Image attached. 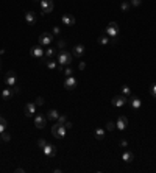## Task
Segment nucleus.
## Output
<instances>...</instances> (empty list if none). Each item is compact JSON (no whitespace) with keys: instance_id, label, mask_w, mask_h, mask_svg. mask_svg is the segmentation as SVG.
Returning <instances> with one entry per match:
<instances>
[{"instance_id":"19","label":"nucleus","mask_w":156,"mask_h":173,"mask_svg":"<svg viewBox=\"0 0 156 173\" xmlns=\"http://www.w3.org/2000/svg\"><path fill=\"white\" fill-rule=\"evenodd\" d=\"M84 55V45L83 44H78L73 47V56H83Z\"/></svg>"},{"instance_id":"42","label":"nucleus","mask_w":156,"mask_h":173,"mask_svg":"<svg viewBox=\"0 0 156 173\" xmlns=\"http://www.w3.org/2000/svg\"><path fill=\"white\" fill-rule=\"evenodd\" d=\"M0 69H2V61H0Z\"/></svg>"},{"instance_id":"23","label":"nucleus","mask_w":156,"mask_h":173,"mask_svg":"<svg viewBox=\"0 0 156 173\" xmlns=\"http://www.w3.org/2000/svg\"><path fill=\"white\" fill-rule=\"evenodd\" d=\"M55 53H56V48H53V47L45 48V58H53Z\"/></svg>"},{"instance_id":"2","label":"nucleus","mask_w":156,"mask_h":173,"mask_svg":"<svg viewBox=\"0 0 156 173\" xmlns=\"http://www.w3.org/2000/svg\"><path fill=\"white\" fill-rule=\"evenodd\" d=\"M51 134H53V137L56 139H62V137H66V126L64 125H59L58 122L51 126Z\"/></svg>"},{"instance_id":"30","label":"nucleus","mask_w":156,"mask_h":173,"mask_svg":"<svg viewBox=\"0 0 156 173\" xmlns=\"http://www.w3.org/2000/svg\"><path fill=\"white\" fill-rule=\"evenodd\" d=\"M51 34H53V36H59V34H61V28H59V26H53V31H51Z\"/></svg>"},{"instance_id":"16","label":"nucleus","mask_w":156,"mask_h":173,"mask_svg":"<svg viewBox=\"0 0 156 173\" xmlns=\"http://www.w3.org/2000/svg\"><path fill=\"white\" fill-rule=\"evenodd\" d=\"M14 94H16V92H14V89H12V87H6V89L2 90V98L3 100H9Z\"/></svg>"},{"instance_id":"8","label":"nucleus","mask_w":156,"mask_h":173,"mask_svg":"<svg viewBox=\"0 0 156 173\" xmlns=\"http://www.w3.org/2000/svg\"><path fill=\"white\" fill-rule=\"evenodd\" d=\"M53 42V34L51 33H42L39 36V45H50Z\"/></svg>"},{"instance_id":"35","label":"nucleus","mask_w":156,"mask_h":173,"mask_svg":"<svg viewBox=\"0 0 156 173\" xmlns=\"http://www.w3.org/2000/svg\"><path fill=\"white\" fill-rule=\"evenodd\" d=\"M78 69H80V70H84V69H86V62H83V61H81L80 64H78Z\"/></svg>"},{"instance_id":"13","label":"nucleus","mask_w":156,"mask_h":173,"mask_svg":"<svg viewBox=\"0 0 156 173\" xmlns=\"http://www.w3.org/2000/svg\"><path fill=\"white\" fill-rule=\"evenodd\" d=\"M42 151H44V154H45V156H55V154H56V147H55V145L47 143L45 147L42 148Z\"/></svg>"},{"instance_id":"10","label":"nucleus","mask_w":156,"mask_h":173,"mask_svg":"<svg viewBox=\"0 0 156 173\" xmlns=\"http://www.w3.org/2000/svg\"><path fill=\"white\" fill-rule=\"evenodd\" d=\"M45 125H47V115L37 114V115L34 117V126H36V128H39V129H42Z\"/></svg>"},{"instance_id":"14","label":"nucleus","mask_w":156,"mask_h":173,"mask_svg":"<svg viewBox=\"0 0 156 173\" xmlns=\"http://www.w3.org/2000/svg\"><path fill=\"white\" fill-rule=\"evenodd\" d=\"M61 20H62V23H64V25H67V26L75 25V17H73L72 14H64V16L61 17Z\"/></svg>"},{"instance_id":"25","label":"nucleus","mask_w":156,"mask_h":173,"mask_svg":"<svg viewBox=\"0 0 156 173\" xmlns=\"http://www.w3.org/2000/svg\"><path fill=\"white\" fill-rule=\"evenodd\" d=\"M122 94H123V95H126V97H129V95H131V89H129L126 84H125V86H122Z\"/></svg>"},{"instance_id":"11","label":"nucleus","mask_w":156,"mask_h":173,"mask_svg":"<svg viewBox=\"0 0 156 173\" xmlns=\"http://www.w3.org/2000/svg\"><path fill=\"white\" fill-rule=\"evenodd\" d=\"M126 126H128V118L125 115H120L115 122V128L119 131H123V129H126Z\"/></svg>"},{"instance_id":"15","label":"nucleus","mask_w":156,"mask_h":173,"mask_svg":"<svg viewBox=\"0 0 156 173\" xmlns=\"http://www.w3.org/2000/svg\"><path fill=\"white\" fill-rule=\"evenodd\" d=\"M25 20H27L28 25H34L36 23V14L33 11H27L25 12Z\"/></svg>"},{"instance_id":"4","label":"nucleus","mask_w":156,"mask_h":173,"mask_svg":"<svg viewBox=\"0 0 156 173\" xmlns=\"http://www.w3.org/2000/svg\"><path fill=\"white\" fill-rule=\"evenodd\" d=\"M53 8H55L53 0H41V9H42L41 14H48V12L53 11Z\"/></svg>"},{"instance_id":"20","label":"nucleus","mask_w":156,"mask_h":173,"mask_svg":"<svg viewBox=\"0 0 156 173\" xmlns=\"http://www.w3.org/2000/svg\"><path fill=\"white\" fill-rule=\"evenodd\" d=\"M109 41H111V37H109L108 34H101V36L97 39V42H98L100 45H108V44H109Z\"/></svg>"},{"instance_id":"41","label":"nucleus","mask_w":156,"mask_h":173,"mask_svg":"<svg viewBox=\"0 0 156 173\" xmlns=\"http://www.w3.org/2000/svg\"><path fill=\"white\" fill-rule=\"evenodd\" d=\"M16 171H17V173H23V171H25V170H23V168H20V167H19V168H16Z\"/></svg>"},{"instance_id":"40","label":"nucleus","mask_w":156,"mask_h":173,"mask_svg":"<svg viewBox=\"0 0 156 173\" xmlns=\"http://www.w3.org/2000/svg\"><path fill=\"white\" fill-rule=\"evenodd\" d=\"M0 125H6V120H5L3 117H0Z\"/></svg>"},{"instance_id":"5","label":"nucleus","mask_w":156,"mask_h":173,"mask_svg":"<svg viewBox=\"0 0 156 173\" xmlns=\"http://www.w3.org/2000/svg\"><path fill=\"white\" fill-rule=\"evenodd\" d=\"M16 83H17V75H16V72H14V70H9V72L6 73V78H5V84H6L8 87H14Z\"/></svg>"},{"instance_id":"18","label":"nucleus","mask_w":156,"mask_h":173,"mask_svg":"<svg viewBox=\"0 0 156 173\" xmlns=\"http://www.w3.org/2000/svg\"><path fill=\"white\" fill-rule=\"evenodd\" d=\"M129 103H131V108H133L134 111L140 109V106H142V101H140V98H137V97H131V98H129Z\"/></svg>"},{"instance_id":"21","label":"nucleus","mask_w":156,"mask_h":173,"mask_svg":"<svg viewBox=\"0 0 156 173\" xmlns=\"http://www.w3.org/2000/svg\"><path fill=\"white\" fill-rule=\"evenodd\" d=\"M58 117H59V112L56 109H51L47 112V118H50V120H58Z\"/></svg>"},{"instance_id":"27","label":"nucleus","mask_w":156,"mask_h":173,"mask_svg":"<svg viewBox=\"0 0 156 173\" xmlns=\"http://www.w3.org/2000/svg\"><path fill=\"white\" fill-rule=\"evenodd\" d=\"M0 137H2V140H5V142H9V140H11V136L8 134V132H5V131L0 134Z\"/></svg>"},{"instance_id":"43","label":"nucleus","mask_w":156,"mask_h":173,"mask_svg":"<svg viewBox=\"0 0 156 173\" xmlns=\"http://www.w3.org/2000/svg\"><path fill=\"white\" fill-rule=\"evenodd\" d=\"M34 2H41V0H34Z\"/></svg>"},{"instance_id":"1","label":"nucleus","mask_w":156,"mask_h":173,"mask_svg":"<svg viewBox=\"0 0 156 173\" xmlns=\"http://www.w3.org/2000/svg\"><path fill=\"white\" fill-rule=\"evenodd\" d=\"M72 62V53H69L67 50H59L58 53V64L59 65H69Z\"/></svg>"},{"instance_id":"29","label":"nucleus","mask_w":156,"mask_h":173,"mask_svg":"<svg viewBox=\"0 0 156 173\" xmlns=\"http://www.w3.org/2000/svg\"><path fill=\"white\" fill-rule=\"evenodd\" d=\"M45 145H47V142H45L44 139H39V140H37V147L41 148V150H42V148L45 147Z\"/></svg>"},{"instance_id":"3","label":"nucleus","mask_w":156,"mask_h":173,"mask_svg":"<svg viewBox=\"0 0 156 173\" xmlns=\"http://www.w3.org/2000/svg\"><path fill=\"white\" fill-rule=\"evenodd\" d=\"M105 34H108L111 39H115L117 34H119V23L117 22H109L106 30H105Z\"/></svg>"},{"instance_id":"37","label":"nucleus","mask_w":156,"mask_h":173,"mask_svg":"<svg viewBox=\"0 0 156 173\" xmlns=\"http://www.w3.org/2000/svg\"><path fill=\"white\" fill-rule=\"evenodd\" d=\"M64 45H66V42H64V41H59V42H58V47H59V48H64Z\"/></svg>"},{"instance_id":"32","label":"nucleus","mask_w":156,"mask_h":173,"mask_svg":"<svg viewBox=\"0 0 156 173\" xmlns=\"http://www.w3.org/2000/svg\"><path fill=\"white\" fill-rule=\"evenodd\" d=\"M34 103H36V106H42V104H44V98H42V97H37Z\"/></svg>"},{"instance_id":"39","label":"nucleus","mask_w":156,"mask_h":173,"mask_svg":"<svg viewBox=\"0 0 156 173\" xmlns=\"http://www.w3.org/2000/svg\"><path fill=\"white\" fill-rule=\"evenodd\" d=\"M5 129H6V125H0V134H2Z\"/></svg>"},{"instance_id":"36","label":"nucleus","mask_w":156,"mask_h":173,"mask_svg":"<svg viewBox=\"0 0 156 173\" xmlns=\"http://www.w3.org/2000/svg\"><path fill=\"white\" fill-rule=\"evenodd\" d=\"M126 145H128V142H126L125 139H122V140H120V147H126Z\"/></svg>"},{"instance_id":"24","label":"nucleus","mask_w":156,"mask_h":173,"mask_svg":"<svg viewBox=\"0 0 156 173\" xmlns=\"http://www.w3.org/2000/svg\"><path fill=\"white\" fill-rule=\"evenodd\" d=\"M129 6H131V3H129L128 0H122V3H120V9L122 11H128Z\"/></svg>"},{"instance_id":"6","label":"nucleus","mask_w":156,"mask_h":173,"mask_svg":"<svg viewBox=\"0 0 156 173\" xmlns=\"http://www.w3.org/2000/svg\"><path fill=\"white\" fill-rule=\"evenodd\" d=\"M126 101H128V97L122 94V95H115V97L111 100V104L115 106V108H122V106L126 104Z\"/></svg>"},{"instance_id":"9","label":"nucleus","mask_w":156,"mask_h":173,"mask_svg":"<svg viewBox=\"0 0 156 173\" xmlns=\"http://www.w3.org/2000/svg\"><path fill=\"white\" fill-rule=\"evenodd\" d=\"M76 84H78V81H76V78H75L73 75H70V76H66V79H64V87H66L67 90H72V89H75V87H76Z\"/></svg>"},{"instance_id":"7","label":"nucleus","mask_w":156,"mask_h":173,"mask_svg":"<svg viewBox=\"0 0 156 173\" xmlns=\"http://www.w3.org/2000/svg\"><path fill=\"white\" fill-rule=\"evenodd\" d=\"M30 55L33 58H39V59H42L45 56V50L42 48V45H36V47H31L30 48Z\"/></svg>"},{"instance_id":"12","label":"nucleus","mask_w":156,"mask_h":173,"mask_svg":"<svg viewBox=\"0 0 156 173\" xmlns=\"http://www.w3.org/2000/svg\"><path fill=\"white\" fill-rule=\"evenodd\" d=\"M23 112H25L27 117H33L34 112H36V103H27L25 108H23Z\"/></svg>"},{"instance_id":"38","label":"nucleus","mask_w":156,"mask_h":173,"mask_svg":"<svg viewBox=\"0 0 156 173\" xmlns=\"http://www.w3.org/2000/svg\"><path fill=\"white\" fill-rule=\"evenodd\" d=\"M64 126H66V129H69V128H72V123H70V122L67 120L66 123H64Z\"/></svg>"},{"instance_id":"31","label":"nucleus","mask_w":156,"mask_h":173,"mask_svg":"<svg viewBox=\"0 0 156 173\" xmlns=\"http://www.w3.org/2000/svg\"><path fill=\"white\" fill-rule=\"evenodd\" d=\"M64 75H66V76H70V75H73V70L69 67V65H67L66 69H64Z\"/></svg>"},{"instance_id":"34","label":"nucleus","mask_w":156,"mask_h":173,"mask_svg":"<svg viewBox=\"0 0 156 173\" xmlns=\"http://www.w3.org/2000/svg\"><path fill=\"white\" fill-rule=\"evenodd\" d=\"M140 3H142V0H131V5L133 6H139Z\"/></svg>"},{"instance_id":"17","label":"nucleus","mask_w":156,"mask_h":173,"mask_svg":"<svg viewBox=\"0 0 156 173\" xmlns=\"http://www.w3.org/2000/svg\"><path fill=\"white\" fill-rule=\"evenodd\" d=\"M122 159H123V162H126V164H129V162H133V159H134V154L129 151V150H125L123 153H122Z\"/></svg>"},{"instance_id":"28","label":"nucleus","mask_w":156,"mask_h":173,"mask_svg":"<svg viewBox=\"0 0 156 173\" xmlns=\"http://www.w3.org/2000/svg\"><path fill=\"white\" fill-rule=\"evenodd\" d=\"M150 94L156 98V83H153V84L150 86Z\"/></svg>"},{"instance_id":"22","label":"nucleus","mask_w":156,"mask_h":173,"mask_svg":"<svg viewBox=\"0 0 156 173\" xmlns=\"http://www.w3.org/2000/svg\"><path fill=\"white\" fill-rule=\"evenodd\" d=\"M103 137H105V129H103V128H97L95 129V139L97 140H101Z\"/></svg>"},{"instance_id":"26","label":"nucleus","mask_w":156,"mask_h":173,"mask_svg":"<svg viewBox=\"0 0 156 173\" xmlns=\"http://www.w3.org/2000/svg\"><path fill=\"white\" fill-rule=\"evenodd\" d=\"M56 122H58L59 125H64V123L67 122V117H66V115H61V114H59V117H58V120H56Z\"/></svg>"},{"instance_id":"33","label":"nucleus","mask_w":156,"mask_h":173,"mask_svg":"<svg viewBox=\"0 0 156 173\" xmlns=\"http://www.w3.org/2000/svg\"><path fill=\"white\" fill-rule=\"evenodd\" d=\"M114 128H115V123H114V122H108V123H106V129L112 131Z\"/></svg>"}]
</instances>
